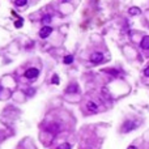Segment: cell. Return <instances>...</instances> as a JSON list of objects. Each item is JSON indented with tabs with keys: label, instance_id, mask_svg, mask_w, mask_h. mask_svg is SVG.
I'll return each instance as SVG.
<instances>
[{
	"label": "cell",
	"instance_id": "1",
	"mask_svg": "<svg viewBox=\"0 0 149 149\" xmlns=\"http://www.w3.org/2000/svg\"><path fill=\"white\" fill-rule=\"evenodd\" d=\"M136 127H137V124L135 123V122L132 120H127L126 123L123 124V132H129V131H132V129H135Z\"/></svg>",
	"mask_w": 149,
	"mask_h": 149
},
{
	"label": "cell",
	"instance_id": "2",
	"mask_svg": "<svg viewBox=\"0 0 149 149\" xmlns=\"http://www.w3.org/2000/svg\"><path fill=\"white\" fill-rule=\"evenodd\" d=\"M38 75H39V71L37 69V68H29V69H26V72H25L26 79H35Z\"/></svg>",
	"mask_w": 149,
	"mask_h": 149
},
{
	"label": "cell",
	"instance_id": "3",
	"mask_svg": "<svg viewBox=\"0 0 149 149\" xmlns=\"http://www.w3.org/2000/svg\"><path fill=\"white\" fill-rule=\"evenodd\" d=\"M51 33H52V28H51V26H48V25H45L39 30V37H41V38H47V37L50 35Z\"/></svg>",
	"mask_w": 149,
	"mask_h": 149
},
{
	"label": "cell",
	"instance_id": "4",
	"mask_svg": "<svg viewBox=\"0 0 149 149\" xmlns=\"http://www.w3.org/2000/svg\"><path fill=\"white\" fill-rule=\"evenodd\" d=\"M90 60L93 63H101L103 60V54L102 52H93L92 56H90Z\"/></svg>",
	"mask_w": 149,
	"mask_h": 149
},
{
	"label": "cell",
	"instance_id": "5",
	"mask_svg": "<svg viewBox=\"0 0 149 149\" xmlns=\"http://www.w3.org/2000/svg\"><path fill=\"white\" fill-rule=\"evenodd\" d=\"M140 47L143 50H149V35H145L143 37V39L140 42Z\"/></svg>",
	"mask_w": 149,
	"mask_h": 149
},
{
	"label": "cell",
	"instance_id": "6",
	"mask_svg": "<svg viewBox=\"0 0 149 149\" xmlns=\"http://www.w3.org/2000/svg\"><path fill=\"white\" fill-rule=\"evenodd\" d=\"M86 107H88V110H89V111H93V113H96L97 111V109H98V107H97V105L94 103V102H88V105H86Z\"/></svg>",
	"mask_w": 149,
	"mask_h": 149
},
{
	"label": "cell",
	"instance_id": "7",
	"mask_svg": "<svg viewBox=\"0 0 149 149\" xmlns=\"http://www.w3.org/2000/svg\"><path fill=\"white\" fill-rule=\"evenodd\" d=\"M128 13L131 14V16H136V14H140L141 11H140V8H137V7H132V8H129Z\"/></svg>",
	"mask_w": 149,
	"mask_h": 149
},
{
	"label": "cell",
	"instance_id": "8",
	"mask_svg": "<svg viewBox=\"0 0 149 149\" xmlns=\"http://www.w3.org/2000/svg\"><path fill=\"white\" fill-rule=\"evenodd\" d=\"M77 89H79V86H77V84H72L69 85V86L67 88V93H77Z\"/></svg>",
	"mask_w": 149,
	"mask_h": 149
},
{
	"label": "cell",
	"instance_id": "9",
	"mask_svg": "<svg viewBox=\"0 0 149 149\" xmlns=\"http://www.w3.org/2000/svg\"><path fill=\"white\" fill-rule=\"evenodd\" d=\"M72 62H73V56H72V55H67V56L64 58V63H65V64H71Z\"/></svg>",
	"mask_w": 149,
	"mask_h": 149
},
{
	"label": "cell",
	"instance_id": "10",
	"mask_svg": "<svg viewBox=\"0 0 149 149\" xmlns=\"http://www.w3.org/2000/svg\"><path fill=\"white\" fill-rule=\"evenodd\" d=\"M50 21H51V16H48V14L43 16V18H42V22H43V24H48Z\"/></svg>",
	"mask_w": 149,
	"mask_h": 149
},
{
	"label": "cell",
	"instance_id": "11",
	"mask_svg": "<svg viewBox=\"0 0 149 149\" xmlns=\"http://www.w3.org/2000/svg\"><path fill=\"white\" fill-rule=\"evenodd\" d=\"M26 3H28V0H16V5H18V7L25 5Z\"/></svg>",
	"mask_w": 149,
	"mask_h": 149
},
{
	"label": "cell",
	"instance_id": "12",
	"mask_svg": "<svg viewBox=\"0 0 149 149\" xmlns=\"http://www.w3.org/2000/svg\"><path fill=\"white\" fill-rule=\"evenodd\" d=\"M59 149H71V144H68V143L63 144V145L59 146Z\"/></svg>",
	"mask_w": 149,
	"mask_h": 149
},
{
	"label": "cell",
	"instance_id": "13",
	"mask_svg": "<svg viewBox=\"0 0 149 149\" xmlns=\"http://www.w3.org/2000/svg\"><path fill=\"white\" fill-rule=\"evenodd\" d=\"M52 82L54 84H58V82H59V77H58L56 75H54L52 76Z\"/></svg>",
	"mask_w": 149,
	"mask_h": 149
},
{
	"label": "cell",
	"instance_id": "14",
	"mask_svg": "<svg viewBox=\"0 0 149 149\" xmlns=\"http://www.w3.org/2000/svg\"><path fill=\"white\" fill-rule=\"evenodd\" d=\"M14 26H16V28H21V26H22V20L16 21V22H14Z\"/></svg>",
	"mask_w": 149,
	"mask_h": 149
},
{
	"label": "cell",
	"instance_id": "15",
	"mask_svg": "<svg viewBox=\"0 0 149 149\" xmlns=\"http://www.w3.org/2000/svg\"><path fill=\"white\" fill-rule=\"evenodd\" d=\"M144 75H145L146 77H149V67H146L145 69H144Z\"/></svg>",
	"mask_w": 149,
	"mask_h": 149
},
{
	"label": "cell",
	"instance_id": "16",
	"mask_svg": "<svg viewBox=\"0 0 149 149\" xmlns=\"http://www.w3.org/2000/svg\"><path fill=\"white\" fill-rule=\"evenodd\" d=\"M110 73H111V75H116V71L113 69V71H110Z\"/></svg>",
	"mask_w": 149,
	"mask_h": 149
},
{
	"label": "cell",
	"instance_id": "17",
	"mask_svg": "<svg viewBox=\"0 0 149 149\" xmlns=\"http://www.w3.org/2000/svg\"><path fill=\"white\" fill-rule=\"evenodd\" d=\"M128 149H137L136 146H133V145H131V146H128Z\"/></svg>",
	"mask_w": 149,
	"mask_h": 149
},
{
	"label": "cell",
	"instance_id": "18",
	"mask_svg": "<svg viewBox=\"0 0 149 149\" xmlns=\"http://www.w3.org/2000/svg\"><path fill=\"white\" fill-rule=\"evenodd\" d=\"M0 92H1V85H0Z\"/></svg>",
	"mask_w": 149,
	"mask_h": 149
}]
</instances>
